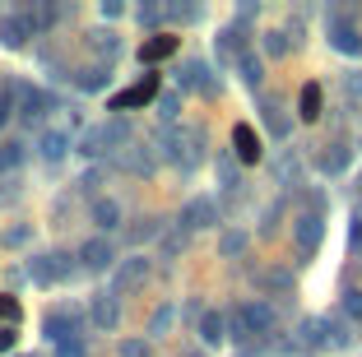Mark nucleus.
I'll return each mask as SVG.
<instances>
[{
  "label": "nucleus",
  "instance_id": "obj_26",
  "mask_svg": "<svg viewBox=\"0 0 362 357\" xmlns=\"http://www.w3.org/2000/svg\"><path fill=\"white\" fill-rule=\"evenodd\" d=\"M88 47H93V52L98 56H107V65H112V56H117L121 52V42H117V33H112V28H98V33H88Z\"/></svg>",
  "mask_w": 362,
  "mask_h": 357
},
{
  "label": "nucleus",
  "instance_id": "obj_18",
  "mask_svg": "<svg viewBox=\"0 0 362 357\" xmlns=\"http://www.w3.org/2000/svg\"><path fill=\"white\" fill-rule=\"evenodd\" d=\"M353 329H358V325H349L344 315H325V339H330L334 348H353V339H358Z\"/></svg>",
  "mask_w": 362,
  "mask_h": 357
},
{
  "label": "nucleus",
  "instance_id": "obj_20",
  "mask_svg": "<svg viewBox=\"0 0 362 357\" xmlns=\"http://www.w3.org/2000/svg\"><path fill=\"white\" fill-rule=\"evenodd\" d=\"M177 52V37H149V42L139 47V65H153V61H168Z\"/></svg>",
  "mask_w": 362,
  "mask_h": 357
},
{
  "label": "nucleus",
  "instance_id": "obj_21",
  "mask_svg": "<svg viewBox=\"0 0 362 357\" xmlns=\"http://www.w3.org/2000/svg\"><path fill=\"white\" fill-rule=\"evenodd\" d=\"M121 168H126V172H135V177H149V172H153V158H149V148L130 144L126 153H121Z\"/></svg>",
  "mask_w": 362,
  "mask_h": 357
},
{
  "label": "nucleus",
  "instance_id": "obj_43",
  "mask_svg": "<svg viewBox=\"0 0 362 357\" xmlns=\"http://www.w3.org/2000/svg\"><path fill=\"white\" fill-rule=\"evenodd\" d=\"M56 357H84V344L79 339H65V344H56Z\"/></svg>",
  "mask_w": 362,
  "mask_h": 357
},
{
  "label": "nucleus",
  "instance_id": "obj_37",
  "mask_svg": "<svg viewBox=\"0 0 362 357\" xmlns=\"http://www.w3.org/2000/svg\"><path fill=\"white\" fill-rule=\"evenodd\" d=\"M265 52L269 56H288V33H265Z\"/></svg>",
  "mask_w": 362,
  "mask_h": 357
},
{
  "label": "nucleus",
  "instance_id": "obj_25",
  "mask_svg": "<svg viewBox=\"0 0 362 357\" xmlns=\"http://www.w3.org/2000/svg\"><path fill=\"white\" fill-rule=\"evenodd\" d=\"M237 70H242L246 88H260V79H265V70H260V56H256V52H242V56H237Z\"/></svg>",
  "mask_w": 362,
  "mask_h": 357
},
{
  "label": "nucleus",
  "instance_id": "obj_13",
  "mask_svg": "<svg viewBox=\"0 0 362 357\" xmlns=\"http://www.w3.org/2000/svg\"><path fill=\"white\" fill-rule=\"evenodd\" d=\"M177 84H181V88H191V93H214V79H209V70H204L200 61H186V65H181Z\"/></svg>",
  "mask_w": 362,
  "mask_h": 357
},
{
  "label": "nucleus",
  "instance_id": "obj_5",
  "mask_svg": "<svg viewBox=\"0 0 362 357\" xmlns=\"http://www.w3.org/2000/svg\"><path fill=\"white\" fill-rule=\"evenodd\" d=\"M153 98H158V74H144L139 84H130L126 93H117V98H112V112H130V107L153 103Z\"/></svg>",
  "mask_w": 362,
  "mask_h": 357
},
{
  "label": "nucleus",
  "instance_id": "obj_3",
  "mask_svg": "<svg viewBox=\"0 0 362 357\" xmlns=\"http://www.w3.org/2000/svg\"><path fill=\"white\" fill-rule=\"evenodd\" d=\"M293 237H298V251L302 260H311L320 246V237H325V223H320V213H302L298 223H293Z\"/></svg>",
  "mask_w": 362,
  "mask_h": 357
},
{
  "label": "nucleus",
  "instance_id": "obj_27",
  "mask_svg": "<svg viewBox=\"0 0 362 357\" xmlns=\"http://www.w3.org/2000/svg\"><path fill=\"white\" fill-rule=\"evenodd\" d=\"M260 116H265L269 135H288V121H284V107H279V103H269V98H260Z\"/></svg>",
  "mask_w": 362,
  "mask_h": 357
},
{
  "label": "nucleus",
  "instance_id": "obj_24",
  "mask_svg": "<svg viewBox=\"0 0 362 357\" xmlns=\"http://www.w3.org/2000/svg\"><path fill=\"white\" fill-rule=\"evenodd\" d=\"M47 107H52V98H47L42 93V88H28V93H23V121H42V116H47Z\"/></svg>",
  "mask_w": 362,
  "mask_h": 357
},
{
  "label": "nucleus",
  "instance_id": "obj_1",
  "mask_svg": "<svg viewBox=\"0 0 362 357\" xmlns=\"http://www.w3.org/2000/svg\"><path fill=\"white\" fill-rule=\"evenodd\" d=\"M75 255H65V251H52V255H33V264H28V274L37 279V283H61V279H75L79 274V264H70Z\"/></svg>",
  "mask_w": 362,
  "mask_h": 357
},
{
  "label": "nucleus",
  "instance_id": "obj_41",
  "mask_svg": "<svg viewBox=\"0 0 362 357\" xmlns=\"http://www.w3.org/2000/svg\"><path fill=\"white\" fill-rule=\"evenodd\" d=\"M177 107H181V93H163V98H158V112L168 116V121L177 116Z\"/></svg>",
  "mask_w": 362,
  "mask_h": 357
},
{
  "label": "nucleus",
  "instance_id": "obj_32",
  "mask_svg": "<svg viewBox=\"0 0 362 357\" xmlns=\"http://www.w3.org/2000/svg\"><path fill=\"white\" fill-rule=\"evenodd\" d=\"M163 14H168V5H139L135 19H139V28H153V23H163Z\"/></svg>",
  "mask_w": 362,
  "mask_h": 357
},
{
  "label": "nucleus",
  "instance_id": "obj_14",
  "mask_svg": "<svg viewBox=\"0 0 362 357\" xmlns=\"http://www.w3.org/2000/svg\"><path fill=\"white\" fill-rule=\"evenodd\" d=\"M200 339H204V344H223V339H228V315L223 311H204L200 315Z\"/></svg>",
  "mask_w": 362,
  "mask_h": 357
},
{
  "label": "nucleus",
  "instance_id": "obj_29",
  "mask_svg": "<svg viewBox=\"0 0 362 357\" xmlns=\"http://www.w3.org/2000/svg\"><path fill=\"white\" fill-rule=\"evenodd\" d=\"M344 168H349V148L344 144H330V153H320V172L334 177V172H344Z\"/></svg>",
  "mask_w": 362,
  "mask_h": 357
},
{
  "label": "nucleus",
  "instance_id": "obj_33",
  "mask_svg": "<svg viewBox=\"0 0 362 357\" xmlns=\"http://www.w3.org/2000/svg\"><path fill=\"white\" fill-rule=\"evenodd\" d=\"M19 315H23V311H19V302H14L10 293H0V320L14 329V325H19Z\"/></svg>",
  "mask_w": 362,
  "mask_h": 357
},
{
  "label": "nucleus",
  "instance_id": "obj_44",
  "mask_svg": "<svg viewBox=\"0 0 362 357\" xmlns=\"http://www.w3.org/2000/svg\"><path fill=\"white\" fill-rule=\"evenodd\" d=\"M98 186H103V168L84 172V181H79V190H98Z\"/></svg>",
  "mask_w": 362,
  "mask_h": 357
},
{
  "label": "nucleus",
  "instance_id": "obj_50",
  "mask_svg": "<svg viewBox=\"0 0 362 357\" xmlns=\"http://www.w3.org/2000/svg\"><path fill=\"white\" fill-rule=\"evenodd\" d=\"M191 357H200V353H191Z\"/></svg>",
  "mask_w": 362,
  "mask_h": 357
},
{
  "label": "nucleus",
  "instance_id": "obj_48",
  "mask_svg": "<svg viewBox=\"0 0 362 357\" xmlns=\"http://www.w3.org/2000/svg\"><path fill=\"white\" fill-rule=\"evenodd\" d=\"M349 88H353V93L362 98V74H353V79H349Z\"/></svg>",
  "mask_w": 362,
  "mask_h": 357
},
{
  "label": "nucleus",
  "instance_id": "obj_47",
  "mask_svg": "<svg viewBox=\"0 0 362 357\" xmlns=\"http://www.w3.org/2000/svg\"><path fill=\"white\" fill-rule=\"evenodd\" d=\"M10 348H14V329L0 325V353H10Z\"/></svg>",
  "mask_w": 362,
  "mask_h": 357
},
{
  "label": "nucleus",
  "instance_id": "obj_46",
  "mask_svg": "<svg viewBox=\"0 0 362 357\" xmlns=\"http://www.w3.org/2000/svg\"><path fill=\"white\" fill-rule=\"evenodd\" d=\"M121 14H126L121 0H103V19H121Z\"/></svg>",
  "mask_w": 362,
  "mask_h": 357
},
{
  "label": "nucleus",
  "instance_id": "obj_12",
  "mask_svg": "<svg viewBox=\"0 0 362 357\" xmlns=\"http://www.w3.org/2000/svg\"><path fill=\"white\" fill-rule=\"evenodd\" d=\"M233 158H237V163H256V158H260V135L251 126L233 130Z\"/></svg>",
  "mask_w": 362,
  "mask_h": 357
},
{
  "label": "nucleus",
  "instance_id": "obj_31",
  "mask_svg": "<svg viewBox=\"0 0 362 357\" xmlns=\"http://www.w3.org/2000/svg\"><path fill=\"white\" fill-rule=\"evenodd\" d=\"M246 47H242V33L237 28H228V33H218V56H242Z\"/></svg>",
  "mask_w": 362,
  "mask_h": 357
},
{
  "label": "nucleus",
  "instance_id": "obj_40",
  "mask_svg": "<svg viewBox=\"0 0 362 357\" xmlns=\"http://www.w3.org/2000/svg\"><path fill=\"white\" fill-rule=\"evenodd\" d=\"M218 172H223V186L233 190V186H237V163H233L228 153H218Z\"/></svg>",
  "mask_w": 362,
  "mask_h": 357
},
{
  "label": "nucleus",
  "instance_id": "obj_30",
  "mask_svg": "<svg viewBox=\"0 0 362 357\" xmlns=\"http://www.w3.org/2000/svg\"><path fill=\"white\" fill-rule=\"evenodd\" d=\"M344 320H349V325H362V288H349V293H344Z\"/></svg>",
  "mask_w": 362,
  "mask_h": 357
},
{
  "label": "nucleus",
  "instance_id": "obj_15",
  "mask_svg": "<svg viewBox=\"0 0 362 357\" xmlns=\"http://www.w3.org/2000/svg\"><path fill=\"white\" fill-rule=\"evenodd\" d=\"M98 139H103V148H112V153H126L130 148V126L126 121H107V126L98 130Z\"/></svg>",
  "mask_w": 362,
  "mask_h": 357
},
{
  "label": "nucleus",
  "instance_id": "obj_22",
  "mask_svg": "<svg viewBox=\"0 0 362 357\" xmlns=\"http://www.w3.org/2000/svg\"><path fill=\"white\" fill-rule=\"evenodd\" d=\"M298 334H302V348H320V344H330V339H325V315H307Z\"/></svg>",
  "mask_w": 362,
  "mask_h": 357
},
{
  "label": "nucleus",
  "instance_id": "obj_8",
  "mask_svg": "<svg viewBox=\"0 0 362 357\" xmlns=\"http://www.w3.org/2000/svg\"><path fill=\"white\" fill-rule=\"evenodd\" d=\"M42 334L52 339V344H65V339H79V334H75V311H65V306L47 311V315H42Z\"/></svg>",
  "mask_w": 362,
  "mask_h": 357
},
{
  "label": "nucleus",
  "instance_id": "obj_16",
  "mask_svg": "<svg viewBox=\"0 0 362 357\" xmlns=\"http://www.w3.org/2000/svg\"><path fill=\"white\" fill-rule=\"evenodd\" d=\"M65 148H70V135H65V130H42V139H37V153H42L47 163H61Z\"/></svg>",
  "mask_w": 362,
  "mask_h": 357
},
{
  "label": "nucleus",
  "instance_id": "obj_10",
  "mask_svg": "<svg viewBox=\"0 0 362 357\" xmlns=\"http://www.w3.org/2000/svg\"><path fill=\"white\" fill-rule=\"evenodd\" d=\"M149 279V260L144 255H130V260L117 264V293H126V288H139Z\"/></svg>",
  "mask_w": 362,
  "mask_h": 357
},
{
  "label": "nucleus",
  "instance_id": "obj_42",
  "mask_svg": "<svg viewBox=\"0 0 362 357\" xmlns=\"http://www.w3.org/2000/svg\"><path fill=\"white\" fill-rule=\"evenodd\" d=\"M168 14H172V19H186V23H195V19H200V5H186V10H181V5H168Z\"/></svg>",
  "mask_w": 362,
  "mask_h": 357
},
{
  "label": "nucleus",
  "instance_id": "obj_9",
  "mask_svg": "<svg viewBox=\"0 0 362 357\" xmlns=\"http://www.w3.org/2000/svg\"><path fill=\"white\" fill-rule=\"evenodd\" d=\"M28 37H33V23L23 19V14H5V19H0V42L10 47V52H19Z\"/></svg>",
  "mask_w": 362,
  "mask_h": 357
},
{
  "label": "nucleus",
  "instance_id": "obj_11",
  "mask_svg": "<svg viewBox=\"0 0 362 357\" xmlns=\"http://www.w3.org/2000/svg\"><path fill=\"white\" fill-rule=\"evenodd\" d=\"M88 311H93V325H98V329H117V325H121V302H117L112 293H98Z\"/></svg>",
  "mask_w": 362,
  "mask_h": 357
},
{
  "label": "nucleus",
  "instance_id": "obj_34",
  "mask_svg": "<svg viewBox=\"0 0 362 357\" xmlns=\"http://www.w3.org/2000/svg\"><path fill=\"white\" fill-rule=\"evenodd\" d=\"M172 325H177V306H163V311L153 315V325H149V334H168Z\"/></svg>",
  "mask_w": 362,
  "mask_h": 357
},
{
  "label": "nucleus",
  "instance_id": "obj_49",
  "mask_svg": "<svg viewBox=\"0 0 362 357\" xmlns=\"http://www.w3.org/2000/svg\"><path fill=\"white\" fill-rule=\"evenodd\" d=\"M353 242H358V246H362V218H358V223H353Z\"/></svg>",
  "mask_w": 362,
  "mask_h": 357
},
{
  "label": "nucleus",
  "instance_id": "obj_36",
  "mask_svg": "<svg viewBox=\"0 0 362 357\" xmlns=\"http://www.w3.org/2000/svg\"><path fill=\"white\" fill-rule=\"evenodd\" d=\"M117 353L121 357H149V344H144V339H121Z\"/></svg>",
  "mask_w": 362,
  "mask_h": 357
},
{
  "label": "nucleus",
  "instance_id": "obj_17",
  "mask_svg": "<svg viewBox=\"0 0 362 357\" xmlns=\"http://www.w3.org/2000/svg\"><path fill=\"white\" fill-rule=\"evenodd\" d=\"M93 223L103 228V237H107V232H117L121 228V204L112 200V195H107V200H93Z\"/></svg>",
  "mask_w": 362,
  "mask_h": 357
},
{
  "label": "nucleus",
  "instance_id": "obj_2",
  "mask_svg": "<svg viewBox=\"0 0 362 357\" xmlns=\"http://www.w3.org/2000/svg\"><path fill=\"white\" fill-rule=\"evenodd\" d=\"M79 269H88V274H107V269H117V246H112V237H88L84 246H79Z\"/></svg>",
  "mask_w": 362,
  "mask_h": 357
},
{
  "label": "nucleus",
  "instance_id": "obj_23",
  "mask_svg": "<svg viewBox=\"0 0 362 357\" xmlns=\"http://www.w3.org/2000/svg\"><path fill=\"white\" fill-rule=\"evenodd\" d=\"M320 103H325V93H320V84H307L298 93V112H302V121H316L320 116Z\"/></svg>",
  "mask_w": 362,
  "mask_h": 357
},
{
  "label": "nucleus",
  "instance_id": "obj_19",
  "mask_svg": "<svg viewBox=\"0 0 362 357\" xmlns=\"http://www.w3.org/2000/svg\"><path fill=\"white\" fill-rule=\"evenodd\" d=\"M75 84L84 88V93H98V88L112 84V65H88V70H79V74H75Z\"/></svg>",
  "mask_w": 362,
  "mask_h": 357
},
{
  "label": "nucleus",
  "instance_id": "obj_7",
  "mask_svg": "<svg viewBox=\"0 0 362 357\" xmlns=\"http://www.w3.org/2000/svg\"><path fill=\"white\" fill-rule=\"evenodd\" d=\"M237 311H242V320H246V329H251V334H269V329H274V306L265 302V297H256V302H246V306H237Z\"/></svg>",
  "mask_w": 362,
  "mask_h": 357
},
{
  "label": "nucleus",
  "instance_id": "obj_39",
  "mask_svg": "<svg viewBox=\"0 0 362 357\" xmlns=\"http://www.w3.org/2000/svg\"><path fill=\"white\" fill-rule=\"evenodd\" d=\"M79 153H84V158H98V153H103V139H98V130H88V135L79 139Z\"/></svg>",
  "mask_w": 362,
  "mask_h": 357
},
{
  "label": "nucleus",
  "instance_id": "obj_35",
  "mask_svg": "<svg viewBox=\"0 0 362 357\" xmlns=\"http://www.w3.org/2000/svg\"><path fill=\"white\" fill-rule=\"evenodd\" d=\"M23 163V148L19 144H0V172H14Z\"/></svg>",
  "mask_w": 362,
  "mask_h": 357
},
{
  "label": "nucleus",
  "instance_id": "obj_4",
  "mask_svg": "<svg viewBox=\"0 0 362 357\" xmlns=\"http://www.w3.org/2000/svg\"><path fill=\"white\" fill-rule=\"evenodd\" d=\"M330 47L344 56H362V33L353 28L344 14H330Z\"/></svg>",
  "mask_w": 362,
  "mask_h": 357
},
{
  "label": "nucleus",
  "instance_id": "obj_45",
  "mask_svg": "<svg viewBox=\"0 0 362 357\" xmlns=\"http://www.w3.org/2000/svg\"><path fill=\"white\" fill-rule=\"evenodd\" d=\"M10 116H14V98L0 93V126H10Z\"/></svg>",
  "mask_w": 362,
  "mask_h": 357
},
{
  "label": "nucleus",
  "instance_id": "obj_38",
  "mask_svg": "<svg viewBox=\"0 0 362 357\" xmlns=\"http://www.w3.org/2000/svg\"><path fill=\"white\" fill-rule=\"evenodd\" d=\"M265 288L284 293V288H293V274H284V269H269V274H265Z\"/></svg>",
  "mask_w": 362,
  "mask_h": 357
},
{
  "label": "nucleus",
  "instance_id": "obj_28",
  "mask_svg": "<svg viewBox=\"0 0 362 357\" xmlns=\"http://www.w3.org/2000/svg\"><path fill=\"white\" fill-rule=\"evenodd\" d=\"M246 251V232H223V237H218V255H223V260H237V255Z\"/></svg>",
  "mask_w": 362,
  "mask_h": 357
},
{
  "label": "nucleus",
  "instance_id": "obj_6",
  "mask_svg": "<svg viewBox=\"0 0 362 357\" xmlns=\"http://www.w3.org/2000/svg\"><path fill=\"white\" fill-rule=\"evenodd\" d=\"M181 223L191 232H204V228H218V204L214 200H204V195H195L186 209H181Z\"/></svg>",
  "mask_w": 362,
  "mask_h": 357
}]
</instances>
